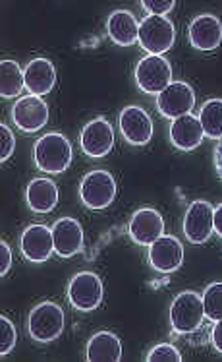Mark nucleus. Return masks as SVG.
<instances>
[{"instance_id":"nucleus-15","label":"nucleus","mask_w":222,"mask_h":362,"mask_svg":"<svg viewBox=\"0 0 222 362\" xmlns=\"http://www.w3.org/2000/svg\"><path fill=\"white\" fill-rule=\"evenodd\" d=\"M20 250H22L23 258L30 259L33 264L47 262L52 256V252H54L52 229L44 227V225H30L22 233Z\"/></svg>"},{"instance_id":"nucleus-7","label":"nucleus","mask_w":222,"mask_h":362,"mask_svg":"<svg viewBox=\"0 0 222 362\" xmlns=\"http://www.w3.org/2000/svg\"><path fill=\"white\" fill-rule=\"evenodd\" d=\"M135 83L143 93H161L172 83L171 62L163 57L149 54L135 66Z\"/></svg>"},{"instance_id":"nucleus-14","label":"nucleus","mask_w":222,"mask_h":362,"mask_svg":"<svg viewBox=\"0 0 222 362\" xmlns=\"http://www.w3.org/2000/svg\"><path fill=\"white\" fill-rule=\"evenodd\" d=\"M120 132L132 146H145L153 138V120L145 109L130 105L120 112Z\"/></svg>"},{"instance_id":"nucleus-29","label":"nucleus","mask_w":222,"mask_h":362,"mask_svg":"<svg viewBox=\"0 0 222 362\" xmlns=\"http://www.w3.org/2000/svg\"><path fill=\"white\" fill-rule=\"evenodd\" d=\"M141 6L147 10L151 16H164L166 12H171L174 8V2L172 0H164V2H155V0H143Z\"/></svg>"},{"instance_id":"nucleus-9","label":"nucleus","mask_w":222,"mask_h":362,"mask_svg":"<svg viewBox=\"0 0 222 362\" xmlns=\"http://www.w3.org/2000/svg\"><path fill=\"white\" fill-rule=\"evenodd\" d=\"M215 230V207L209 202L197 200L187 207L184 217V235L192 244L207 243Z\"/></svg>"},{"instance_id":"nucleus-18","label":"nucleus","mask_w":222,"mask_h":362,"mask_svg":"<svg viewBox=\"0 0 222 362\" xmlns=\"http://www.w3.org/2000/svg\"><path fill=\"white\" fill-rule=\"evenodd\" d=\"M203 138H205V132H203L199 117H193V112L172 120L171 141L174 144V148H178L180 151H193V149H197Z\"/></svg>"},{"instance_id":"nucleus-32","label":"nucleus","mask_w":222,"mask_h":362,"mask_svg":"<svg viewBox=\"0 0 222 362\" xmlns=\"http://www.w3.org/2000/svg\"><path fill=\"white\" fill-rule=\"evenodd\" d=\"M215 169H216V175L221 177L222 180V138L218 140L215 148Z\"/></svg>"},{"instance_id":"nucleus-24","label":"nucleus","mask_w":222,"mask_h":362,"mask_svg":"<svg viewBox=\"0 0 222 362\" xmlns=\"http://www.w3.org/2000/svg\"><path fill=\"white\" fill-rule=\"evenodd\" d=\"M199 122L203 132L211 140L222 138V99H211L201 107Z\"/></svg>"},{"instance_id":"nucleus-13","label":"nucleus","mask_w":222,"mask_h":362,"mask_svg":"<svg viewBox=\"0 0 222 362\" xmlns=\"http://www.w3.org/2000/svg\"><path fill=\"white\" fill-rule=\"evenodd\" d=\"M128 233H130V238L135 244L151 246L156 238H161L164 235L163 217L156 209H151V207L137 209L130 219Z\"/></svg>"},{"instance_id":"nucleus-30","label":"nucleus","mask_w":222,"mask_h":362,"mask_svg":"<svg viewBox=\"0 0 222 362\" xmlns=\"http://www.w3.org/2000/svg\"><path fill=\"white\" fill-rule=\"evenodd\" d=\"M12 266V252L6 240H0V275H6Z\"/></svg>"},{"instance_id":"nucleus-6","label":"nucleus","mask_w":222,"mask_h":362,"mask_svg":"<svg viewBox=\"0 0 222 362\" xmlns=\"http://www.w3.org/2000/svg\"><path fill=\"white\" fill-rule=\"evenodd\" d=\"M68 300L75 310L91 312L103 303V281L95 272H80L68 283Z\"/></svg>"},{"instance_id":"nucleus-8","label":"nucleus","mask_w":222,"mask_h":362,"mask_svg":"<svg viewBox=\"0 0 222 362\" xmlns=\"http://www.w3.org/2000/svg\"><path fill=\"white\" fill-rule=\"evenodd\" d=\"M195 107V93L185 81H172L168 88L156 97V109L166 119L176 120L190 115Z\"/></svg>"},{"instance_id":"nucleus-11","label":"nucleus","mask_w":222,"mask_h":362,"mask_svg":"<svg viewBox=\"0 0 222 362\" xmlns=\"http://www.w3.org/2000/svg\"><path fill=\"white\" fill-rule=\"evenodd\" d=\"M12 120L22 132H37L49 122V105L37 95H25L12 107Z\"/></svg>"},{"instance_id":"nucleus-33","label":"nucleus","mask_w":222,"mask_h":362,"mask_svg":"<svg viewBox=\"0 0 222 362\" xmlns=\"http://www.w3.org/2000/svg\"><path fill=\"white\" fill-rule=\"evenodd\" d=\"M215 233L222 238V204L215 207Z\"/></svg>"},{"instance_id":"nucleus-19","label":"nucleus","mask_w":222,"mask_h":362,"mask_svg":"<svg viewBox=\"0 0 222 362\" xmlns=\"http://www.w3.org/2000/svg\"><path fill=\"white\" fill-rule=\"evenodd\" d=\"M23 76H25V88L30 89L31 95H47L56 83V70L51 60L47 59L31 60L23 70Z\"/></svg>"},{"instance_id":"nucleus-25","label":"nucleus","mask_w":222,"mask_h":362,"mask_svg":"<svg viewBox=\"0 0 222 362\" xmlns=\"http://www.w3.org/2000/svg\"><path fill=\"white\" fill-rule=\"evenodd\" d=\"M203 306H205V316L211 322L222 320V283H213L205 288L203 293Z\"/></svg>"},{"instance_id":"nucleus-17","label":"nucleus","mask_w":222,"mask_h":362,"mask_svg":"<svg viewBox=\"0 0 222 362\" xmlns=\"http://www.w3.org/2000/svg\"><path fill=\"white\" fill-rule=\"evenodd\" d=\"M190 43L197 51H215L222 43V23L216 16L201 14L190 23Z\"/></svg>"},{"instance_id":"nucleus-5","label":"nucleus","mask_w":222,"mask_h":362,"mask_svg":"<svg viewBox=\"0 0 222 362\" xmlns=\"http://www.w3.org/2000/svg\"><path fill=\"white\" fill-rule=\"evenodd\" d=\"M176 41V28L164 16H147L140 23V45L149 52L163 57V52L171 51Z\"/></svg>"},{"instance_id":"nucleus-27","label":"nucleus","mask_w":222,"mask_h":362,"mask_svg":"<svg viewBox=\"0 0 222 362\" xmlns=\"http://www.w3.org/2000/svg\"><path fill=\"white\" fill-rule=\"evenodd\" d=\"M0 337H2V343H0V355L6 356L8 353H12V349L16 345V327L14 324L6 318V316H0Z\"/></svg>"},{"instance_id":"nucleus-26","label":"nucleus","mask_w":222,"mask_h":362,"mask_svg":"<svg viewBox=\"0 0 222 362\" xmlns=\"http://www.w3.org/2000/svg\"><path fill=\"white\" fill-rule=\"evenodd\" d=\"M147 362H182V355L174 345L163 343L149 351Z\"/></svg>"},{"instance_id":"nucleus-12","label":"nucleus","mask_w":222,"mask_h":362,"mask_svg":"<svg viewBox=\"0 0 222 362\" xmlns=\"http://www.w3.org/2000/svg\"><path fill=\"white\" fill-rule=\"evenodd\" d=\"M184 262V246L176 237L163 235L149 246V264L159 274H172Z\"/></svg>"},{"instance_id":"nucleus-21","label":"nucleus","mask_w":222,"mask_h":362,"mask_svg":"<svg viewBox=\"0 0 222 362\" xmlns=\"http://www.w3.org/2000/svg\"><path fill=\"white\" fill-rule=\"evenodd\" d=\"M109 37L120 47H132L135 41H140V23L128 10H116L112 12L106 22Z\"/></svg>"},{"instance_id":"nucleus-31","label":"nucleus","mask_w":222,"mask_h":362,"mask_svg":"<svg viewBox=\"0 0 222 362\" xmlns=\"http://www.w3.org/2000/svg\"><path fill=\"white\" fill-rule=\"evenodd\" d=\"M211 341H213V345L218 353H222V320L215 322L213 325V332H211Z\"/></svg>"},{"instance_id":"nucleus-1","label":"nucleus","mask_w":222,"mask_h":362,"mask_svg":"<svg viewBox=\"0 0 222 362\" xmlns=\"http://www.w3.org/2000/svg\"><path fill=\"white\" fill-rule=\"evenodd\" d=\"M33 159L39 170L60 175L72 163V144L66 136L58 132L44 134L33 146Z\"/></svg>"},{"instance_id":"nucleus-10","label":"nucleus","mask_w":222,"mask_h":362,"mask_svg":"<svg viewBox=\"0 0 222 362\" xmlns=\"http://www.w3.org/2000/svg\"><path fill=\"white\" fill-rule=\"evenodd\" d=\"M80 144L87 157L99 159V157L109 156L114 148V130L111 122L104 117L89 120L87 124L83 126Z\"/></svg>"},{"instance_id":"nucleus-2","label":"nucleus","mask_w":222,"mask_h":362,"mask_svg":"<svg viewBox=\"0 0 222 362\" xmlns=\"http://www.w3.org/2000/svg\"><path fill=\"white\" fill-rule=\"evenodd\" d=\"M205 320V306L203 296L195 291H184L172 300L171 324L176 333L197 332Z\"/></svg>"},{"instance_id":"nucleus-16","label":"nucleus","mask_w":222,"mask_h":362,"mask_svg":"<svg viewBox=\"0 0 222 362\" xmlns=\"http://www.w3.org/2000/svg\"><path fill=\"white\" fill-rule=\"evenodd\" d=\"M54 252L60 258H74L83 250V229L80 221L72 217H62L52 225Z\"/></svg>"},{"instance_id":"nucleus-28","label":"nucleus","mask_w":222,"mask_h":362,"mask_svg":"<svg viewBox=\"0 0 222 362\" xmlns=\"http://www.w3.org/2000/svg\"><path fill=\"white\" fill-rule=\"evenodd\" d=\"M14 148L16 140L12 130L6 124H0V161L6 163V159H10V156L14 153Z\"/></svg>"},{"instance_id":"nucleus-20","label":"nucleus","mask_w":222,"mask_h":362,"mask_svg":"<svg viewBox=\"0 0 222 362\" xmlns=\"http://www.w3.org/2000/svg\"><path fill=\"white\" fill-rule=\"evenodd\" d=\"M25 200L31 211L49 214L58 204V188L49 178H33L25 190Z\"/></svg>"},{"instance_id":"nucleus-3","label":"nucleus","mask_w":222,"mask_h":362,"mask_svg":"<svg viewBox=\"0 0 222 362\" xmlns=\"http://www.w3.org/2000/svg\"><path fill=\"white\" fill-rule=\"evenodd\" d=\"M30 335L39 343H51L64 332V310L54 303H41L30 312Z\"/></svg>"},{"instance_id":"nucleus-22","label":"nucleus","mask_w":222,"mask_h":362,"mask_svg":"<svg viewBox=\"0 0 222 362\" xmlns=\"http://www.w3.org/2000/svg\"><path fill=\"white\" fill-rule=\"evenodd\" d=\"M120 358H122V343L114 333L99 332L89 339V362H118Z\"/></svg>"},{"instance_id":"nucleus-23","label":"nucleus","mask_w":222,"mask_h":362,"mask_svg":"<svg viewBox=\"0 0 222 362\" xmlns=\"http://www.w3.org/2000/svg\"><path fill=\"white\" fill-rule=\"evenodd\" d=\"M22 88H25V76L20 64L16 60L4 59L0 62V95L10 99V97L20 95Z\"/></svg>"},{"instance_id":"nucleus-4","label":"nucleus","mask_w":222,"mask_h":362,"mask_svg":"<svg viewBox=\"0 0 222 362\" xmlns=\"http://www.w3.org/2000/svg\"><path fill=\"white\" fill-rule=\"evenodd\" d=\"M80 198L89 209H106L116 198V180L109 170H91L82 178Z\"/></svg>"}]
</instances>
